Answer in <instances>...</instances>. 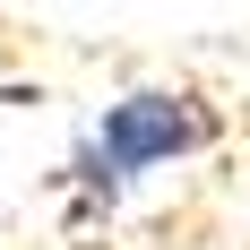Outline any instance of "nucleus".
Here are the masks:
<instances>
[{"label": "nucleus", "mask_w": 250, "mask_h": 250, "mask_svg": "<svg viewBox=\"0 0 250 250\" xmlns=\"http://www.w3.org/2000/svg\"><path fill=\"white\" fill-rule=\"evenodd\" d=\"M190 147H207V112L190 95H121L95 121L78 173L95 181V190H121V181L155 173V164H173V155H190Z\"/></svg>", "instance_id": "1"}]
</instances>
